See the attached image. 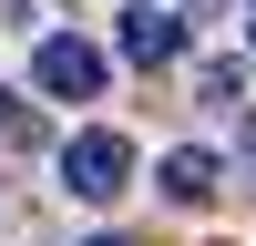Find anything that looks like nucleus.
<instances>
[{"instance_id": "nucleus-9", "label": "nucleus", "mask_w": 256, "mask_h": 246, "mask_svg": "<svg viewBox=\"0 0 256 246\" xmlns=\"http://www.w3.org/2000/svg\"><path fill=\"white\" fill-rule=\"evenodd\" d=\"M246 31H256V20H246Z\"/></svg>"}, {"instance_id": "nucleus-2", "label": "nucleus", "mask_w": 256, "mask_h": 246, "mask_svg": "<svg viewBox=\"0 0 256 246\" xmlns=\"http://www.w3.org/2000/svg\"><path fill=\"white\" fill-rule=\"evenodd\" d=\"M102 72H113V62H102L82 31H41V52H31V82H41L52 102H92V92H102Z\"/></svg>"}, {"instance_id": "nucleus-4", "label": "nucleus", "mask_w": 256, "mask_h": 246, "mask_svg": "<svg viewBox=\"0 0 256 246\" xmlns=\"http://www.w3.org/2000/svg\"><path fill=\"white\" fill-rule=\"evenodd\" d=\"M154 184H164V205H216V184H226V164L205 154V144H174V154L154 164Z\"/></svg>"}, {"instance_id": "nucleus-3", "label": "nucleus", "mask_w": 256, "mask_h": 246, "mask_svg": "<svg viewBox=\"0 0 256 246\" xmlns=\"http://www.w3.org/2000/svg\"><path fill=\"white\" fill-rule=\"evenodd\" d=\"M113 52L144 62V72H164V62L184 52V10H164V0H134V10L113 20Z\"/></svg>"}, {"instance_id": "nucleus-7", "label": "nucleus", "mask_w": 256, "mask_h": 246, "mask_svg": "<svg viewBox=\"0 0 256 246\" xmlns=\"http://www.w3.org/2000/svg\"><path fill=\"white\" fill-rule=\"evenodd\" d=\"M246 184H256V113H246Z\"/></svg>"}, {"instance_id": "nucleus-5", "label": "nucleus", "mask_w": 256, "mask_h": 246, "mask_svg": "<svg viewBox=\"0 0 256 246\" xmlns=\"http://www.w3.org/2000/svg\"><path fill=\"white\" fill-rule=\"evenodd\" d=\"M195 102H216V113H236V102H246V62H195Z\"/></svg>"}, {"instance_id": "nucleus-6", "label": "nucleus", "mask_w": 256, "mask_h": 246, "mask_svg": "<svg viewBox=\"0 0 256 246\" xmlns=\"http://www.w3.org/2000/svg\"><path fill=\"white\" fill-rule=\"evenodd\" d=\"M0 144H31V113H20L10 92H0Z\"/></svg>"}, {"instance_id": "nucleus-1", "label": "nucleus", "mask_w": 256, "mask_h": 246, "mask_svg": "<svg viewBox=\"0 0 256 246\" xmlns=\"http://www.w3.org/2000/svg\"><path fill=\"white\" fill-rule=\"evenodd\" d=\"M62 184H72V205H113L123 184H134V144H123L113 123L72 134V144H62Z\"/></svg>"}, {"instance_id": "nucleus-8", "label": "nucleus", "mask_w": 256, "mask_h": 246, "mask_svg": "<svg viewBox=\"0 0 256 246\" xmlns=\"http://www.w3.org/2000/svg\"><path fill=\"white\" fill-rule=\"evenodd\" d=\"M92 246H134V236H92Z\"/></svg>"}]
</instances>
